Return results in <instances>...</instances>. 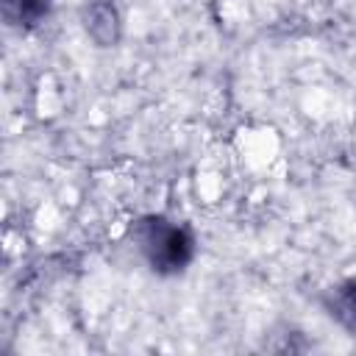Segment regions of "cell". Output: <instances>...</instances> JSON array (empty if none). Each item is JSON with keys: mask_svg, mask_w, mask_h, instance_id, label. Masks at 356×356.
<instances>
[{"mask_svg": "<svg viewBox=\"0 0 356 356\" xmlns=\"http://www.w3.org/2000/svg\"><path fill=\"white\" fill-rule=\"evenodd\" d=\"M134 242L156 273H181L195 256V236L186 225L150 214L134 222Z\"/></svg>", "mask_w": 356, "mask_h": 356, "instance_id": "6da1fadb", "label": "cell"}, {"mask_svg": "<svg viewBox=\"0 0 356 356\" xmlns=\"http://www.w3.org/2000/svg\"><path fill=\"white\" fill-rule=\"evenodd\" d=\"M83 28L95 44L111 47L120 42V14L111 0H92L83 8Z\"/></svg>", "mask_w": 356, "mask_h": 356, "instance_id": "7a4b0ae2", "label": "cell"}, {"mask_svg": "<svg viewBox=\"0 0 356 356\" xmlns=\"http://www.w3.org/2000/svg\"><path fill=\"white\" fill-rule=\"evenodd\" d=\"M323 306L345 331H350L356 337V278H348V281L331 286L323 298Z\"/></svg>", "mask_w": 356, "mask_h": 356, "instance_id": "3957f363", "label": "cell"}, {"mask_svg": "<svg viewBox=\"0 0 356 356\" xmlns=\"http://www.w3.org/2000/svg\"><path fill=\"white\" fill-rule=\"evenodd\" d=\"M0 3H3L6 22L22 31L36 28L50 14V6H53V0H0Z\"/></svg>", "mask_w": 356, "mask_h": 356, "instance_id": "277c9868", "label": "cell"}]
</instances>
